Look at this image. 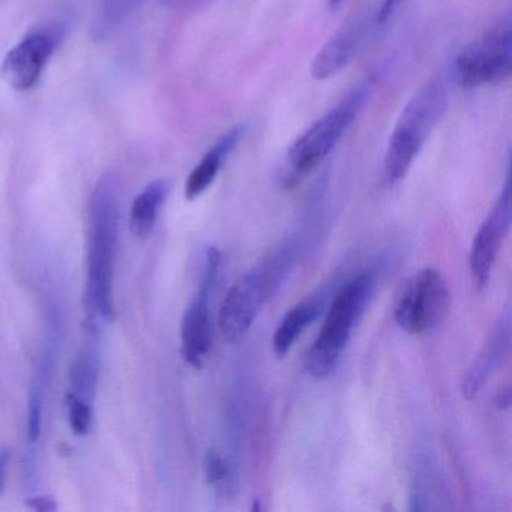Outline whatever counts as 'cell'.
Wrapping results in <instances>:
<instances>
[{
    "label": "cell",
    "instance_id": "6da1fadb",
    "mask_svg": "<svg viewBox=\"0 0 512 512\" xmlns=\"http://www.w3.org/2000/svg\"><path fill=\"white\" fill-rule=\"evenodd\" d=\"M119 187L115 176L98 182L91 199V241H89L86 302L91 316L113 319V271L118 244Z\"/></svg>",
    "mask_w": 512,
    "mask_h": 512
},
{
    "label": "cell",
    "instance_id": "7a4b0ae2",
    "mask_svg": "<svg viewBox=\"0 0 512 512\" xmlns=\"http://www.w3.org/2000/svg\"><path fill=\"white\" fill-rule=\"evenodd\" d=\"M448 107V86L440 77L422 86L404 107L392 131L385 155V179L389 185L406 178L419 152Z\"/></svg>",
    "mask_w": 512,
    "mask_h": 512
},
{
    "label": "cell",
    "instance_id": "3957f363",
    "mask_svg": "<svg viewBox=\"0 0 512 512\" xmlns=\"http://www.w3.org/2000/svg\"><path fill=\"white\" fill-rule=\"evenodd\" d=\"M373 287V274L364 272L344 284L335 295L319 337L307 355V370L311 376L323 379L337 368L353 328L367 307Z\"/></svg>",
    "mask_w": 512,
    "mask_h": 512
},
{
    "label": "cell",
    "instance_id": "277c9868",
    "mask_svg": "<svg viewBox=\"0 0 512 512\" xmlns=\"http://www.w3.org/2000/svg\"><path fill=\"white\" fill-rule=\"evenodd\" d=\"M374 83L365 80L349 92L337 106L328 110L319 121L314 122L287 152V163L293 176H304L316 169L344 134L352 127L365 103L370 98Z\"/></svg>",
    "mask_w": 512,
    "mask_h": 512
},
{
    "label": "cell",
    "instance_id": "5b68a950",
    "mask_svg": "<svg viewBox=\"0 0 512 512\" xmlns=\"http://www.w3.org/2000/svg\"><path fill=\"white\" fill-rule=\"evenodd\" d=\"M511 23L491 29L488 34L461 50L455 59L454 74L463 88L499 85L511 77Z\"/></svg>",
    "mask_w": 512,
    "mask_h": 512
},
{
    "label": "cell",
    "instance_id": "8992f818",
    "mask_svg": "<svg viewBox=\"0 0 512 512\" xmlns=\"http://www.w3.org/2000/svg\"><path fill=\"white\" fill-rule=\"evenodd\" d=\"M451 293L442 272L425 268L407 281L397 305L395 323L409 334H424L437 328L448 314Z\"/></svg>",
    "mask_w": 512,
    "mask_h": 512
},
{
    "label": "cell",
    "instance_id": "52a82bcc",
    "mask_svg": "<svg viewBox=\"0 0 512 512\" xmlns=\"http://www.w3.org/2000/svg\"><path fill=\"white\" fill-rule=\"evenodd\" d=\"M278 266L263 265L248 272L227 293L220 311V331L230 343H238L250 331L278 283Z\"/></svg>",
    "mask_w": 512,
    "mask_h": 512
},
{
    "label": "cell",
    "instance_id": "ba28073f",
    "mask_svg": "<svg viewBox=\"0 0 512 512\" xmlns=\"http://www.w3.org/2000/svg\"><path fill=\"white\" fill-rule=\"evenodd\" d=\"M511 215V182L508 178L499 200L479 227L475 238H473L472 248H470V272H472L473 281L479 289L487 286L490 281L497 254H499L503 239L506 238L509 227H511Z\"/></svg>",
    "mask_w": 512,
    "mask_h": 512
},
{
    "label": "cell",
    "instance_id": "9c48e42d",
    "mask_svg": "<svg viewBox=\"0 0 512 512\" xmlns=\"http://www.w3.org/2000/svg\"><path fill=\"white\" fill-rule=\"evenodd\" d=\"M58 43L56 32H37L26 37L2 62L0 73L5 82L16 91L34 88Z\"/></svg>",
    "mask_w": 512,
    "mask_h": 512
},
{
    "label": "cell",
    "instance_id": "30bf717a",
    "mask_svg": "<svg viewBox=\"0 0 512 512\" xmlns=\"http://www.w3.org/2000/svg\"><path fill=\"white\" fill-rule=\"evenodd\" d=\"M367 29V20L355 19L335 32L314 58L311 76L316 80H328L337 76L355 58L367 35Z\"/></svg>",
    "mask_w": 512,
    "mask_h": 512
},
{
    "label": "cell",
    "instance_id": "8fae6325",
    "mask_svg": "<svg viewBox=\"0 0 512 512\" xmlns=\"http://www.w3.org/2000/svg\"><path fill=\"white\" fill-rule=\"evenodd\" d=\"M211 293L199 290L193 304L187 308L181 325L182 356L194 368H200L212 347Z\"/></svg>",
    "mask_w": 512,
    "mask_h": 512
},
{
    "label": "cell",
    "instance_id": "7c38bea8",
    "mask_svg": "<svg viewBox=\"0 0 512 512\" xmlns=\"http://www.w3.org/2000/svg\"><path fill=\"white\" fill-rule=\"evenodd\" d=\"M509 331H511L509 319H505L494 329L481 352L476 355L475 361L470 365L469 371H467L466 376L463 377V383H461V391H463L467 400L476 397L490 374L496 370L497 365L508 352Z\"/></svg>",
    "mask_w": 512,
    "mask_h": 512
},
{
    "label": "cell",
    "instance_id": "4fadbf2b",
    "mask_svg": "<svg viewBox=\"0 0 512 512\" xmlns=\"http://www.w3.org/2000/svg\"><path fill=\"white\" fill-rule=\"evenodd\" d=\"M245 128L242 125L233 128L229 133L224 134L202 158L199 164L194 167L193 172L188 176L185 184V197L187 200H196L202 196L217 179L224 161L227 160L233 149L241 142L244 136Z\"/></svg>",
    "mask_w": 512,
    "mask_h": 512
},
{
    "label": "cell",
    "instance_id": "5bb4252c",
    "mask_svg": "<svg viewBox=\"0 0 512 512\" xmlns=\"http://www.w3.org/2000/svg\"><path fill=\"white\" fill-rule=\"evenodd\" d=\"M167 193L169 185L166 181H154L134 199L130 224L131 232L136 238L145 239L151 235Z\"/></svg>",
    "mask_w": 512,
    "mask_h": 512
},
{
    "label": "cell",
    "instance_id": "9a60e30c",
    "mask_svg": "<svg viewBox=\"0 0 512 512\" xmlns=\"http://www.w3.org/2000/svg\"><path fill=\"white\" fill-rule=\"evenodd\" d=\"M320 304L316 301H305L293 307L281 320L272 338V347L278 356H286L295 341L301 337L304 329L319 316Z\"/></svg>",
    "mask_w": 512,
    "mask_h": 512
},
{
    "label": "cell",
    "instance_id": "2e32d148",
    "mask_svg": "<svg viewBox=\"0 0 512 512\" xmlns=\"http://www.w3.org/2000/svg\"><path fill=\"white\" fill-rule=\"evenodd\" d=\"M98 379V364L92 352H83L73 364L71 370V385H73V394L85 398L91 403L94 397L95 386Z\"/></svg>",
    "mask_w": 512,
    "mask_h": 512
},
{
    "label": "cell",
    "instance_id": "e0dca14e",
    "mask_svg": "<svg viewBox=\"0 0 512 512\" xmlns=\"http://www.w3.org/2000/svg\"><path fill=\"white\" fill-rule=\"evenodd\" d=\"M139 4V0H103L100 14L94 25L95 37L106 38L112 34L125 17Z\"/></svg>",
    "mask_w": 512,
    "mask_h": 512
},
{
    "label": "cell",
    "instance_id": "ac0fdd59",
    "mask_svg": "<svg viewBox=\"0 0 512 512\" xmlns=\"http://www.w3.org/2000/svg\"><path fill=\"white\" fill-rule=\"evenodd\" d=\"M68 415H70V424L74 433L79 436L88 434L92 425V407L89 401L79 395L70 392L67 397Z\"/></svg>",
    "mask_w": 512,
    "mask_h": 512
},
{
    "label": "cell",
    "instance_id": "d6986e66",
    "mask_svg": "<svg viewBox=\"0 0 512 512\" xmlns=\"http://www.w3.org/2000/svg\"><path fill=\"white\" fill-rule=\"evenodd\" d=\"M43 424V397L38 389H32L29 397L28 439L29 442H38Z\"/></svg>",
    "mask_w": 512,
    "mask_h": 512
},
{
    "label": "cell",
    "instance_id": "ffe728a7",
    "mask_svg": "<svg viewBox=\"0 0 512 512\" xmlns=\"http://www.w3.org/2000/svg\"><path fill=\"white\" fill-rule=\"evenodd\" d=\"M205 476L208 484L220 485L229 478V467L217 451H208L205 457Z\"/></svg>",
    "mask_w": 512,
    "mask_h": 512
},
{
    "label": "cell",
    "instance_id": "44dd1931",
    "mask_svg": "<svg viewBox=\"0 0 512 512\" xmlns=\"http://www.w3.org/2000/svg\"><path fill=\"white\" fill-rule=\"evenodd\" d=\"M26 505L38 512H55L58 511V503L52 496H37L28 499Z\"/></svg>",
    "mask_w": 512,
    "mask_h": 512
},
{
    "label": "cell",
    "instance_id": "7402d4cb",
    "mask_svg": "<svg viewBox=\"0 0 512 512\" xmlns=\"http://www.w3.org/2000/svg\"><path fill=\"white\" fill-rule=\"evenodd\" d=\"M214 0H166V4L170 5L173 10L178 11H199L211 4Z\"/></svg>",
    "mask_w": 512,
    "mask_h": 512
},
{
    "label": "cell",
    "instance_id": "603a6c76",
    "mask_svg": "<svg viewBox=\"0 0 512 512\" xmlns=\"http://www.w3.org/2000/svg\"><path fill=\"white\" fill-rule=\"evenodd\" d=\"M11 454L8 449H0V493L4 491L5 481H7L8 464H10Z\"/></svg>",
    "mask_w": 512,
    "mask_h": 512
},
{
    "label": "cell",
    "instance_id": "cb8c5ba5",
    "mask_svg": "<svg viewBox=\"0 0 512 512\" xmlns=\"http://www.w3.org/2000/svg\"><path fill=\"white\" fill-rule=\"evenodd\" d=\"M398 4H400V0H383L382 7L377 14V22L385 23L392 16Z\"/></svg>",
    "mask_w": 512,
    "mask_h": 512
},
{
    "label": "cell",
    "instance_id": "d4e9b609",
    "mask_svg": "<svg viewBox=\"0 0 512 512\" xmlns=\"http://www.w3.org/2000/svg\"><path fill=\"white\" fill-rule=\"evenodd\" d=\"M496 404L502 409H508L511 404V389L506 388L505 391L499 392L496 397Z\"/></svg>",
    "mask_w": 512,
    "mask_h": 512
},
{
    "label": "cell",
    "instance_id": "484cf974",
    "mask_svg": "<svg viewBox=\"0 0 512 512\" xmlns=\"http://www.w3.org/2000/svg\"><path fill=\"white\" fill-rule=\"evenodd\" d=\"M344 0H328L329 7L332 8V10H335V8L340 7L341 4H343Z\"/></svg>",
    "mask_w": 512,
    "mask_h": 512
}]
</instances>
